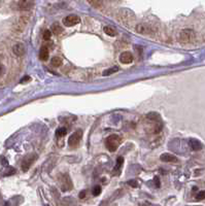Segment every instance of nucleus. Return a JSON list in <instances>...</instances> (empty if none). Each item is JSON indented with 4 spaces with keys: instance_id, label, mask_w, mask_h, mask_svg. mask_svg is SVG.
Here are the masks:
<instances>
[{
    "instance_id": "nucleus-1",
    "label": "nucleus",
    "mask_w": 205,
    "mask_h": 206,
    "mask_svg": "<svg viewBox=\"0 0 205 206\" xmlns=\"http://www.w3.org/2000/svg\"><path fill=\"white\" fill-rule=\"evenodd\" d=\"M120 143H121V137L117 134H112L106 138L105 145H106L107 150L109 151H115L118 150Z\"/></svg>"
},
{
    "instance_id": "nucleus-2",
    "label": "nucleus",
    "mask_w": 205,
    "mask_h": 206,
    "mask_svg": "<svg viewBox=\"0 0 205 206\" xmlns=\"http://www.w3.org/2000/svg\"><path fill=\"white\" fill-rule=\"evenodd\" d=\"M194 38H195V32H194L192 29H183L179 34L180 41L183 43L191 42Z\"/></svg>"
},
{
    "instance_id": "nucleus-3",
    "label": "nucleus",
    "mask_w": 205,
    "mask_h": 206,
    "mask_svg": "<svg viewBox=\"0 0 205 206\" xmlns=\"http://www.w3.org/2000/svg\"><path fill=\"white\" fill-rule=\"evenodd\" d=\"M82 137H83V131L82 130H77V131H75L74 133H72L68 138V145L72 146V147L79 145V143L80 142V140H82Z\"/></svg>"
},
{
    "instance_id": "nucleus-4",
    "label": "nucleus",
    "mask_w": 205,
    "mask_h": 206,
    "mask_svg": "<svg viewBox=\"0 0 205 206\" xmlns=\"http://www.w3.org/2000/svg\"><path fill=\"white\" fill-rule=\"evenodd\" d=\"M80 17H77L76 15H69L63 19V24L64 26L66 27L75 26L77 25V24H80Z\"/></svg>"
},
{
    "instance_id": "nucleus-5",
    "label": "nucleus",
    "mask_w": 205,
    "mask_h": 206,
    "mask_svg": "<svg viewBox=\"0 0 205 206\" xmlns=\"http://www.w3.org/2000/svg\"><path fill=\"white\" fill-rule=\"evenodd\" d=\"M12 52H13V54H15L16 56L22 57V56L25 55V53H26L25 45H24L23 43H21V42L16 43V44L12 47Z\"/></svg>"
},
{
    "instance_id": "nucleus-6",
    "label": "nucleus",
    "mask_w": 205,
    "mask_h": 206,
    "mask_svg": "<svg viewBox=\"0 0 205 206\" xmlns=\"http://www.w3.org/2000/svg\"><path fill=\"white\" fill-rule=\"evenodd\" d=\"M133 59H134L133 55H132L130 52H124L120 56V61L121 63L123 64H130L133 62Z\"/></svg>"
},
{
    "instance_id": "nucleus-7",
    "label": "nucleus",
    "mask_w": 205,
    "mask_h": 206,
    "mask_svg": "<svg viewBox=\"0 0 205 206\" xmlns=\"http://www.w3.org/2000/svg\"><path fill=\"white\" fill-rule=\"evenodd\" d=\"M33 0H20L18 6L21 10H29L33 6Z\"/></svg>"
},
{
    "instance_id": "nucleus-8",
    "label": "nucleus",
    "mask_w": 205,
    "mask_h": 206,
    "mask_svg": "<svg viewBox=\"0 0 205 206\" xmlns=\"http://www.w3.org/2000/svg\"><path fill=\"white\" fill-rule=\"evenodd\" d=\"M189 145H190V147L192 148L193 151H196L202 150V147H203L202 143L199 141L198 139H195V138H191V139L189 140Z\"/></svg>"
},
{
    "instance_id": "nucleus-9",
    "label": "nucleus",
    "mask_w": 205,
    "mask_h": 206,
    "mask_svg": "<svg viewBox=\"0 0 205 206\" xmlns=\"http://www.w3.org/2000/svg\"><path fill=\"white\" fill-rule=\"evenodd\" d=\"M35 159H36V157H35V156H29V157H27L25 160H24L23 163H22L23 171H27V170L30 168V166L32 165V163L34 162Z\"/></svg>"
},
{
    "instance_id": "nucleus-10",
    "label": "nucleus",
    "mask_w": 205,
    "mask_h": 206,
    "mask_svg": "<svg viewBox=\"0 0 205 206\" xmlns=\"http://www.w3.org/2000/svg\"><path fill=\"white\" fill-rule=\"evenodd\" d=\"M161 161L163 162H167V163H175V162H177V158L175 156L171 154H161L160 157Z\"/></svg>"
},
{
    "instance_id": "nucleus-11",
    "label": "nucleus",
    "mask_w": 205,
    "mask_h": 206,
    "mask_svg": "<svg viewBox=\"0 0 205 206\" xmlns=\"http://www.w3.org/2000/svg\"><path fill=\"white\" fill-rule=\"evenodd\" d=\"M48 56H50V52H48V48L47 45H44L41 48H40L39 52V59L42 61H47L48 59Z\"/></svg>"
},
{
    "instance_id": "nucleus-12",
    "label": "nucleus",
    "mask_w": 205,
    "mask_h": 206,
    "mask_svg": "<svg viewBox=\"0 0 205 206\" xmlns=\"http://www.w3.org/2000/svg\"><path fill=\"white\" fill-rule=\"evenodd\" d=\"M62 31H63V29H62V27L60 26V24H58V23L53 24V26H52V33H54L55 35H59V34L62 33Z\"/></svg>"
},
{
    "instance_id": "nucleus-13",
    "label": "nucleus",
    "mask_w": 205,
    "mask_h": 206,
    "mask_svg": "<svg viewBox=\"0 0 205 206\" xmlns=\"http://www.w3.org/2000/svg\"><path fill=\"white\" fill-rule=\"evenodd\" d=\"M147 118L148 119V120H150L153 122H157V123H159V121H160V115H159L157 112H150V113H147Z\"/></svg>"
},
{
    "instance_id": "nucleus-14",
    "label": "nucleus",
    "mask_w": 205,
    "mask_h": 206,
    "mask_svg": "<svg viewBox=\"0 0 205 206\" xmlns=\"http://www.w3.org/2000/svg\"><path fill=\"white\" fill-rule=\"evenodd\" d=\"M87 1L90 3L93 7H96V9H99L103 5V0H87Z\"/></svg>"
},
{
    "instance_id": "nucleus-15",
    "label": "nucleus",
    "mask_w": 205,
    "mask_h": 206,
    "mask_svg": "<svg viewBox=\"0 0 205 206\" xmlns=\"http://www.w3.org/2000/svg\"><path fill=\"white\" fill-rule=\"evenodd\" d=\"M51 64L53 65L54 67H59L62 65V59L60 57H54L52 58V60H51Z\"/></svg>"
},
{
    "instance_id": "nucleus-16",
    "label": "nucleus",
    "mask_w": 205,
    "mask_h": 206,
    "mask_svg": "<svg viewBox=\"0 0 205 206\" xmlns=\"http://www.w3.org/2000/svg\"><path fill=\"white\" fill-rule=\"evenodd\" d=\"M118 66H114V67H111V68H109V69L104 70L102 74H103L104 76H107V75H109V74H112V73H115V72H118Z\"/></svg>"
},
{
    "instance_id": "nucleus-17",
    "label": "nucleus",
    "mask_w": 205,
    "mask_h": 206,
    "mask_svg": "<svg viewBox=\"0 0 205 206\" xmlns=\"http://www.w3.org/2000/svg\"><path fill=\"white\" fill-rule=\"evenodd\" d=\"M104 32L106 33L107 35H109V36H115V34H117V32H115V30L114 28H111V27H109V26H106V27H104Z\"/></svg>"
},
{
    "instance_id": "nucleus-18",
    "label": "nucleus",
    "mask_w": 205,
    "mask_h": 206,
    "mask_svg": "<svg viewBox=\"0 0 205 206\" xmlns=\"http://www.w3.org/2000/svg\"><path fill=\"white\" fill-rule=\"evenodd\" d=\"M67 133V130L66 128H64V127H62V128H58L56 130V136L57 137H63L65 136Z\"/></svg>"
},
{
    "instance_id": "nucleus-19",
    "label": "nucleus",
    "mask_w": 205,
    "mask_h": 206,
    "mask_svg": "<svg viewBox=\"0 0 205 206\" xmlns=\"http://www.w3.org/2000/svg\"><path fill=\"white\" fill-rule=\"evenodd\" d=\"M92 193H93L94 196H99V195L101 194V186H96L95 188L93 189Z\"/></svg>"
},
{
    "instance_id": "nucleus-20",
    "label": "nucleus",
    "mask_w": 205,
    "mask_h": 206,
    "mask_svg": "<svg viewBox=\"0 0 205 206\" xmlns=\"http://www.w3.org/2000/svg\"><path fill=\"white\" fill-rule=\"evenodd\" d=\"M52 37V31L50 30H44V40H50Z\"/></svg>"
},
{
    "instance_id": "nucleus-21",
    "label": "nucleus",
    "mask_w": 205,
    "mask_h": 206,
    "mask_svg": "<svg viewBox=\"0 0 205 206\" xmlns=\"http://www.w3.org/2000/svg\"><path fill=\"white\" fill-rule=\"evenodd\" d=\"M196 199L198 200V201H200V200H203L205 199V191H201L199 192L198 195L196 196Z\"/></svg>"
},
{
    "instance_id": "nucleus-22",
    "label": "nucleus",
    "mask_w": 205,
    "mask_h": 206,
    "mask_svg": "<svg viewBox=\"0 0 205 206\" xmlns=\"http://www.w3.org/2000/svg\"><path fill=\"white\" fill-rule=\"evenodd\" d=\"M124 163V158L123 157H118L117 159V165H115V168H120Z\"/></svg>"
},
{
    "instance_id": "nucleus-23",
    "label": "nucleus",
    "mask_w": 205,
    "mask_h": 206,
    "mask_svg": "<svg viewBox=\"0 0 205 206\" xmlns=\"http://www.w3.org/2000/svg\"><path fill=\"white\" fill-rule=\"evenodd\" d=\"M128 185H130L131 186H133V188H136L137 186V183L135 180H130V181H128Z\"/></svg>"
},
{
    "instance_id": "nucleus-24",
    "label": "nucleus",
    "mask_w": 205,
    "mask_h": 206,
    "mask_svg": "<svg viewBox=\"0 0 205 206\" xmlns=\"http://www.w3.org/2000/svg\"><path fill=\"white\" fill-rule=\"evenodd\" d=\"M155 185H156V188H159V186H160V180H159V178L157 177V176H156L155 177Z\"/></svg>"
},
{
    "instance_id": "nucleus-25",
    "label": "nucleus",
    "mask_w": 205,
    "mask_h": 206,
    "mask_svg": "<svg viewBox=\"0 0 205 206\" xmlns=\"http://www.w3.org/2000/svg\"><path fill=\"white\" fill-rule=\"evenodd\" d=\"M85 197H86V192L85 191H82L80 193V199H83Z\"/></svg>"
},
{
    "instance_id": "nucleus-26",
    "label": "nucleus",
    "mask_w": 205,
    "mask_h": 206,
    "mask_svg": "<svg viewBox=\"0 0 205 206\" xmlns=\"http://www.w3.org/2000/svg\"><path fill=\"white\" fill-rule=\"evenodd\" d=\"M28 80H30V77L27 76V77H24L22 80H21V83H25V82H28Z\"/></svg>"
},
{
    "instance_id": "nucleus-27",
    "label": "nucleus",
    "mask_w": 205,
    "mask_h": 206,
    "mask_svg": "<svg viewBox=\"0 0 205 206\" xmlns=\"http://www.w3.org/2000/svg\"><path fill=\"white\" fill-rule=\"evenodd\" d=\"M3 72H4V67L2 66V65H0V74H2Z\"/></svg>"
},
{
    "instance_id": "nucleus-28",
    "label": "nucleus",
    "mask_w": 205,
    "mask_h": 206,
    "mask_svg": "<svg viewBox=\"0 0 205 206\" xmlns=\"http://www.w3.org/2000/svg\"><path fill=\"white\" fill-rule=\"evenodd\" d=\"M4 206H9V203H6V204H5Z\"/></svg>"
}]
</instances>
